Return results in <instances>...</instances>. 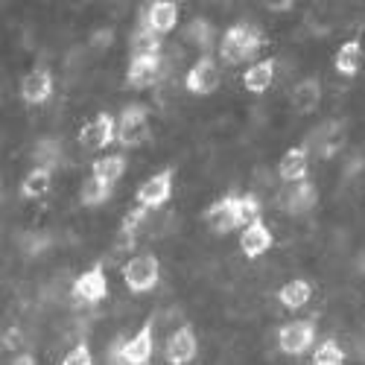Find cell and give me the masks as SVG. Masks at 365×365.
I'll list each match as a JSON object with an SVG mask.
<instances>
[{"mask_svg":"<svg viewBox=\"0 0 365 365\" xmlns=\"http://www.w3.org/2000/svg\"><path fill=\"white\" fill-rule=\"evenodd\" d=\"M220 85H222V71L214 56H202L185 76V88L196 97H210L214 91H220Z\"/></svg>","mask_w":365,"mask_h":365,"instance_id":"ba28073f","label":"cell"},{"mask_svg":"<svg viewBox=\"0 0 365 365\" xmlns=\"http://www.w3.org/2000/svg\"><path fill=\"white\" fill-rule=\"evenodd\" d=\"M129 47H132V58L135 56H161V36L152 33L146 26H138L132 33Z\"/></svg>","mask_w":365,"mask_h":365,"instance_id":"484cf974","label":"cell"},{"mask_svg":"<svg viewBox=\"0 0 365 365\" xmlns=\"http://www.w3.org/2000/svg\"><path fill=\"white\" fill-rule=\"evenodd\" d=\"M152 354H155V327H152V322H143L126 342L120 339L111 345L108 362L111 365H149Z\"/></svg>","mask_w":365,"mask_h":365,"instance_id":"7a4b0ae2","label":"cell"},{"mask_svg":"<svg viewBox=\"0 0 365 365\" xmlns=\"http://www.w3.org/2000/svg\"><path fill=\"white\" fill-rule=\"evenodd\" d=\"M319 138H322V143H319V155L322 158H333L345 143V132L339 126H322Z\"/></svg>","mask_w":365,"mask_h":365,"instance_id":"f546056e","label":"cell"},{"mask_svg":"<svg viewBox=\"0 0 365 365\" xmlns=\"http://www.w3.org/2000/svg\"><path fill=\"white\" fill-rule=\"evenodd\" d=\"M149 214L152 210H146V207H140V205H135L129 214L123 217V222H120V240L126 242V249H135L132 242H135V237H138V231L146 225V220H149Z\"/></svg>","mask_w":365,"mask_h":365,"instance_id":"4316f807","label":"cell"},{"mask_svg":"<svg viewBox=\"0 0 365 365\" xmlns=\"http://www.w3.org/2000/svg\"><path fill=\"white\" fill-rule=\"evenodd\" d=\"M111 41H114L111 29H100V33H94V38H91V44H94V47H106V44H111Z\"/></svg>","mask_w":365,"mask_h":365,"instance_id":"836d02e7","label":"cell"},{"mask_svg":"<svg viewBox=\"0 0 365 365\" xmlns=\"http://www.w3.org/2000/svg\"><path fill=\"white\" fill-rule=\"evenodd\" d=\"M94 362L97 359H94V351H91V345L88 342H76L58 365H94Z\"/></svg>","mask_w":365,"mask_h":365,"instance_id":"1f68e13d","label":"cell"},{"mask_svg":"<svg viewBox=\"0 0 365 365\" xmlns=\"http://www.w3.org/2000/svg\"><path fill=\"white\" fill-rule=\"evenodd\" d=\"M173 187H175V173L173 170H158L155 175H149L135 190V205H140L146 210H158L173 199Z\"/></svg>","mask_w":365,"mask_h":365,"instance_id":"8992f818","label":"cell"},{"mask_svg":"<svg viewBox=\"0 0 365 365\" xmlns=\"http://www.w3.org/2000/svg\"><path fill=\"white\" fill-rule=\"evenodd\" d=\"M79 143L88 152H103L111 143H117V117L111 111H100L79 129Z\"/></svg>","mask_w":365,"mask_h":365,"instance_id":"52a82bcc","label":"cell"},{"mask_svg":"<svg viewBox=\"0 0 365 365\" xmlns=\"http://www.w3.org/2000/svg\"><path fill=\"white\" fill-rule=\"evenodd\" d=\"M33 158H36V167L56 170V164H58V143H56V140H44V143H38L36 152H33Z\"/></svg>","mask_w":365,"mask_h":365,"instance_id":"4dcf8cb0","label":"cell"},{"mask_svg":"<svg viewBox=\"0 0 365 365\" xmlns=\"http://www.w3.org/2000/svg\"><path fill=\"white\" fill-rule=\"evenodd\" d=\"M149 138V108L143 103H129L117 114V143L135 149Z\"/></svg>","mask_w":365,"mask_h":365,"instance_id":"277c9868","label":"cell"},{"mask_svg":"<svg viewBox=\"0 0 365 365\" xmlns=\"http://www.w3.org/2000/svg\"><path fill=\"white\" fill-rule=\"evenodd\" d=\"M319 106H322V82L316 76L301 79L292 88V108H295V114H313Z\"/></svg>","mask_w":365,"mask_h":365,"instance_id":"7402d4cb","label":"cell"},{"mask_svg":"<svg viewBox=\"0 0 365 365\" xmlns=\"http://www.w3.org/2000/svg\"><path fill=\"white\" fill-rule=\"evenodd\" d=\"M313 284L307 281V278H289L281 289H278V301H281V307H287V310H304L307 304L313 301Z\"/></svg>","mask_w":365,"mask_h":365,"instance_id":"44dd1931","label":"cell"},{"mask_svg":"<svg viewBox=\"0 0 365 365\" xmlns=\"http://www.w3.org/2000/svg\"><path fill=\"white\" fill-rule=\"evenodd\" d=\"M345 348L336 342V339H322L316 348H313V359L310 365H345Z\"/></svg>","mask_w":365,"mask_h":365,"instance_id":"f1b7e54d","label":"cell"},{"mask_svg":"<svg viewBox=\"0 0 365 365\" xmlns=\"http://www.w3.org/2000/svg\"><path fill=\"white\" fill-rule=\"evenodd\" d=\"M310 173V149L307 146H289L278 161V178L284 185H301Z\"/></svg>","mask_w":365,"mask_h":365,"instance_id":"9a60e30c","label":"cell"},{"mask_svg":"<svg viewBox=\"0 0 365 365\" xmlns=\"http://www.w3.org/2000/svg\"><path fill=\"white\" fill-rule=\"evenodd\" d=\"M111 196H114V187L103 185V181L94 178V175H88V178L82 181V187H79V202H82L85 207H100V205H106Z\"/></svg>","mask_w":365,"mask_h":365,"instance_id":"d4e9b609","label":"cell"},{"mask_svg":"<svg viewBox=\"0 0 365 365\" xmlns=\"http://www.w3.org/2000/svg\"><path fill=\"white\" fill-rule=\"evenodd\" d=\"M50 190H53V170H47V167H33L21 178V187H18L21 199H26V202L44 199Z\"/></svg>","mask_w":365,"mask_h":365,"instance_id":"603a6c76","label":"cell"},{"mask_svg":"<svg viewBox=\"0 0 365 365\" xmlns=\"http://www.w3.org/2000/svg\"><path fill=\"white\" fill-rule=\"evenodd\" d=\"M73 292H76V298L85 301V304H100V301H106V295H108V275H106V269H103L100 263H94L91 269H85L82 275L73 281Z\"/></svg>","mask_w":365,"mask_h":365,"instance_id":"5bb4252c","label":"cell"},{"mask_svg":"<svg viewBox=\"0 0 365 365\" xmlns=\"http://www.w3.org/2000/svg\"><path fill=\"white\" fill-rule=\"evenodd\" d=\"M319 205V187L313 181H301V185H292L289 193L284 196V210L292 217H301V214H310V210Z\"/></svg>","mask_w":365,"mask_h":365,"instance_id":"ac0fdd59","label":"cell"},{"mask_svg":"<svg viewBox=\"0 0 365 365\" xmlns=\"http://www.w3.org/2000/svg\"><path fill=\"white\" fill-rule=\"evenodd\" d=\"M161 281V260L152 255V252H143V255H135L132 260L123 263V284L129 287V292H152Z\"/></svg>","mask_w":365,"mask_h":365,"instance_id":"3957f363","label":"cell"},{"mask_svg":"<svg viewBox=\"0 0 365 365\" xmlns=\"http://www.w3.org/2000/svg\"><path fill=\"white\" fill-rule=\"evenodd\" d=\"M187 38H190L196 47H202L205 56H210L207 50L217 44V29H214V24H210L207 18H193V21L187 24Z\"/></svg>","mask_w":365,"mask_h":365,"instance_id":"83f0119b","label":"cell"},{"mask_svg":"<svg viewBox=\"0 0 365 365\" xmlns=\"http://www.w3.org/2000/svg\"><path fill=\"white\" fill-rule=\"evenodd\" d=\"M126 170H129V161H126V155H120V152L100 155V158L91 161V175L100 178L103 185H108V187H117V181L126 175Z\"/></svg>","mask_w":365,"mask_h":365,"instance_id":"ffe728a7","label":"cell"},{"mask_svg":"<svg viewBox=\"0 0 365 365\" xmlns=\"http://www.w3.org/2000/svg\"><path fill=\"white\" fill-rule=\"evenodd\" d=\"M53 91H56L53 71L44 68V65H38V68H33V71H29V73L21 79L18 97H21L24 106H44V103H50Z\"/></svg>","mask_w":365,"mask_h":365,"instance_id":"9c48e42d","label":"cell"},{"mask_svg":"<svg viewBox=\"0 0 365 365\" xmlns=\"http://www.w3.org/2000/svg\"><path fill=\"white\" fill-rule=\"evenodd\" d=\"M9 365H38V359H36L33 354H26V351H21V354H15V356L9 359Z\"/></svg>","mask_w":365,"mask_h":365,"instance_id":"e575fe53","label":"cell"},{"mask_svg":"<svg viewBox=\"0 0 365 365\" xmlns=\"http://www.w3.org/2000/svg\"><path fill=\"white\" fill-rule=\"evenodd\" d=\"M272 246H275V234H272V228L266 222H257V225H249L240 231V252L246 260H257V257L269 255Z\"/></svg>","mask_w":365,"mask_h":365,"instance_id":"2e32d148","label":"cell"},{"mask_svg":"<svg viewBox=\"0 0 365 365\" xmlns=\"http://www.w3.org/2000/svg\"><path fill=\"white\" fill-rule=\"evenodd\" d=\"M178 15H181V6L175 0H152L140 12V26L152 29L158 36H167L178 26Z\"/></svg>","mask_w":365,"mask_h":365,"instance_id":"8fae6325","label":"cell"},{"mask_svg":"<svg viewBox=\"0 0 365 365\" xmlns=\"http://www.w3.org/2000/svg\"><path fill=\"white\" fill-rule=\"evenodd\" d=\"M164 73V58L161 56H135L126 68V88L132 91H146L155 85Z\"/></svg>","mask_w":365,"mask_h":365,"instance_id":"7c38bea8","label":"cell"},{"mask_svg":"<svg viewBox=\"0 0 365 365\" xmlns=\"http://www.w3.org/2000/svg\"><path fill=\"white\" fill-rule=\"evenodd\" d=\"M275 73H278L275 58H257V62H252L242 71V88H246L249 94H266L272 82H275Z\"/></svg>","mask_w":365,"mask_h":365,"instance_id":"e0dca14e","label":"cell"},{"mask_svg":"<svg viewBox=\"0 0 365 365\" xmlns=\"http://www.w3.org/2000/svg\"><path fill=\"white\" fill-rule=\"evenodd\" d=\"M319 339V327L313 319H292L278 327V348L287 356H301L307 354Z\"/></svg>","mask_w":365,"mask_h":365,"instance_id":"5b68a950","label":"cell"},{"mask_svg":"<svg viewBox=\"0 0 365 365\" xmlns=\"http://www.w3.org/2000/svg\"><path fill=\"white\" fill-rule=\"evenodd\" d=\"M202 220L207 222V228L214 234H231L237 231V196L228 193V196H220L217 202H210L205 207Z\"/></svg>","mask_w":365,"mask_h":365,"instance_id":"4fadbf2b","label":"cell"},{"mask_svg":"<svg viewBox=\"0 0 365 365\" xmlns=\"http://www.w3.org/2000/svg\"><path fill=\"white\" fill-rule=\"evenodd\" d=\"M263 222V205L255 193H240L237 196V228H249V225H257Z\"/></svg>","mask_w":365,"mask_h":365,"instance_id":"cb8c5ba5","label":"cell"},{"mask_svg":"<svg viewBox=\"0 0 365 365\" xmlns=\"http://www.w3.org/2000/svg\"><path fill=\"white\" fill-rule=\"evenodd\" d=\"M365 65V53H362V41L359 38H348L339 44L336 56H333V68H336L339 76H356Z\"/></svg>","mask_w":365,"mask_h":365,"instance_id":"d6986e66","label":"cell"},{"mask_svg":"<svg viewBox=\"0 0 365 365\" xmlns=\"http://www.w3.org/2000/svg\"><path fill=\"white\" fill-rule=\"evenodd\" d=\"M266 44V36L263 29L255 26V24H231L222 38H220V58L225 65H240V62H249V58H255Z\"/></svg>","mask_w":365,"mask_h":365,"instance_id":"6da1fadb","label":"cell"},{"mask_svg":"<svg viewBox=\"0 0 365 365\" xmlns=\"http://www.w3.org/2000/svg\"><path fill=\"white\" fill-rule=\"evenodd\" d=\"M196 354H199V336H196L193 324H178L164 345L167 365H190L196 359Z\"/></svg>","mask_w":365,"mask_h":365,"instance_id":"30bf717a","label":"cell"},{"mask_svg":"<svg viewBox=\"0 0 365 365\" xmlns=\"http://www.w3.org/2000/svg\"><path fill=\"white\" fill-rule=\"evenodd\" d=\"M0 345H4V351H21L24 348V330L18 324L6 327L4 336H0Z\"/></svg>","mask_w":365,"mask_h":365,"instance_id":"d6a6232c","label":"cell"},{"mask_svg":"<svg viewBox=\"0 0 365 365\" xmlns=\"http://www.w3.org/2000/svg\"><path fill=\"white\" fill-rule=\"evenodd\" d=\"M272 12H289L292 9V0H281V4H269Z\"/></svg>","mask_w":365,"mask_h":365,"instance_id":"d590c367","label":"cell"}]
</instances>
